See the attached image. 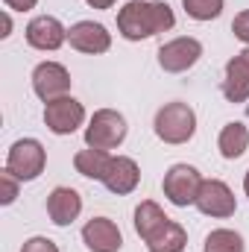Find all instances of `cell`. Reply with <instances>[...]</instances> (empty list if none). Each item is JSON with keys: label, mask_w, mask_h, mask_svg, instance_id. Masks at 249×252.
<instances>
[{"label": "cell", "mask_w": 249, "mask_h": 252, "mask_svg": "<svg viewBox=\"0 0 249 252\" xmlns=\"http://www.w3.org/2000/svg\"><path fill=\"white\" fill-rule=\"evenodd\" d=\"M176 15L164 0H129L118 12V32L126 41H144L158 32H170Z\"/></svg>", "instance_id": "1"}, {"label": "cell", "mask_w": 249, "mask_h": 252, "mask_svg": "<svg viewBox=\"0 0 249 252\" xmlns=\"http://www.w3.org/2000/svg\"><path fill=\"white\" fill-rule=\"evenodd\" d=\"M153 129H156L158 141H164V144H173V147L187 144L193 138V132H196V112L187 103H179V100L164 103L156 112Z\"/></svg>", "instance_id": "2"}, {"label": "cell", "mask_w": 249, "mask_h": 252, "mask_svg": "<svg viewBox=\"0 0 249 252\" xmlns=\"http://www.w3.org/2000/svg\"><path fill=\"white\" fill-rule=\"evenodd\" d=\"M47 167V150L38 138H18L6 153V170L15 173L21 182H32Z\"/></svg>", "instance_id": "3"}, {"label": "cell", "mask_w": 249, "mask_h": 252, "mask_svg": "<svg viewBox=\"0 0 249 252\" xmlns=\"http://www.w3.org/2000/svg\"><path fill=\"white\" fill-rule=\"evenodd\" d=\"M126 118L115 109H97L91 115V121L85 126V147H94V150H115L126 141Z\"/></svg>", "instance_id": "4"}, {"label": "cell", "mask_w": 249, "mask_h": 252, "mask_svg": "<svg viewBox=\"0 0 249 252\" xmlns=\"http://www.w3.org/2000/svg\"><path fill=\"white\" fill-rule=\"evenodd\" d=\"M161 188H164V196H167L176 208H187V205H193V202H196V196H199V188H202V173H199L193 164L179 161V164H173V167L164 173Z\"/></svg>", "instance_id": "5"}, {"label": "cell", "mask_w": 249, "mask_h": 252, "mask_svg": "<svg viewBox=\"0 0 249 252\" xmlns=\"http://www.w3.org/2000/svg\"><path fill=\"white\" fill-rule=\"evenodd\" d=\"M82 124H85V106L76 97L64 94L59 100L44 103V126L53 135H73Z\"/></svg>", "instance_id": "6"}, {"label": "cell", "mask_w": 249, "mask_h": 252, "mask_svg": "<svg viewBox=\"0 0 249 252\" xmlns=\"http://www.w3.org/2000/svg\"><path fill=\"white\" fill-rule=\"evenodd\" d=\"M199 56H202V44L193 35L170 38V41H164L158 47V64L167 73H185V70H190L193 64L199 62Z\"/></svg>", "instance_id": "7"}, {"label": "cell", "mask_w": 249, "mask_h": 252, "mask_svg": "<svg viewBox=\"0 0 249 252\" xmlns=\"http://www.w3.org/2000/svg\"><path fill=\"white\" fill-rule=\"evenodd\" d=\"M205 217H232L238 211V199H235V190L229 188L223 179H202V188L199 196L193 202Z\"/></svg>", "instance_id": "8"}, {"label": "cell", "mask_w": 249, "mask_h": 252, "mask_svg": "<svg viewBox=\"0 0 249 252\" xmlns=\"http://www.w3.org/2000/svg\"><path fill=\"white\" fill-rule=\"evenodd\" d=\"M70 73L62 62H38L32 70V91L38 94V100L50 103V100H59L70 91Z\"/></svg>", "instance_id": "9"}, {"label": "cell", "mask_w": 249, "mask_h": 252, "mask_svg": "<svg viewBox=\"0 0 249 252\" xmlns=\"http://www.w3.org/2000/svg\"><path fill=\"white\" fill-rule=\"evenodd\" d=\"M24 35H27V44H30L32 50H41V53H53V50H59L64 41H67L64 24L59 18H53V15H38V18H32V21L27 24Z\"/></svg>", "instance_id": "10"}, {"label": "cell", "mask_w": 249, "mask_h": 252, "mask_svg": "<svg viewBox=\"0 0 249 252\" xmlns=\"http://www.w3.org/2000/svg\"><path fill=\"white\" fill-rule=\"evenodd\" d=\"M67 41L73 50L79 53H88V56H100V53H109L112 47V32L97 24V21H76L70 30H67Z\"/></svg>", "instance_id": "11"}, {"label": "cell", "mask_w": 249, "mask_h": 252, "mask_svg": "<svg viewBox=\"0 0 249 252\" xmlns=\"http://www.w3.org/2000/svg\"><path fill=\"white\" fill-rule=\"evenodd\" d=\"M82 244L91 252H121L124 235H121V229H118L115 220H109V217H91L82 226Z\"/></svg>", "instance_id": "12"}, {"label": "cell", "mask_w": 249, "mask_h": 252, "mask_svg": "<svg viewBox=\"0 0 249 252\" xmlns=\"http://www.w3.org/2000/svg\"><path fill=\"white\" fill-rule=\"evenodd\" d=\"M223 97L229 103H247L249 100V47L235 53V59L226 62V76H223Z\"/></svg>", "instance_id": "13"}, {"label": "cell", "mask_w": 249, "mask_h": 252, "mask_svg": "<svg viewBox=\"0 0 249 252\" xmlns=\"http://www.w3.org/2000/svg\"><path fill=\"white\" fill-rule=\"evenodd\" d=\"M138 182H141L138 161L129 158V156H112V161L106 167V176H103V185L118 196H126V193H132L138 188Z\"/></svg>", "instance_id": "14"}, {"label": "cell", "mask_w": 249, "mask_h": 252, "mask_svg": "<svg viewBox=\"0 0 249 252\" xmlns=\"http://www.w3.org/2000/svg\"><path fill=\"white\" fill-rule=\"evenodd\" d=\"M79 214H82V196H79V190L59 185V188H53L47 193V217H50L53 226H70Z\"/></svg>", "instance_id": "15"}, {"label": "cell", "mask_w": 249, "mask_h": 252, "mask_svg": "<svg viewBox=\"0 0 249 252\" xmlns=\"http://www.w3.org/2000/svg\"><path fill=\"white\" fill-rule=\"evenodd\" d=\"M147 250L150 252H182L187 247V232L182 223L176 220H167L161 229H156L147 241Z\"/></svg>", "instance_id": "16"}, {"label": "cell", "mask_w": 249, "mask_h": 252, "mask_svg": "<svg viewBox=\"0 0 249 252\" xmlns=\"http://www.w3.org/2000/svg\"><path fill=\"white\" fill-rule=\"evenodd\" d=\"M217 150H220V156H223L226 161L241 158V156L249 150V129H247V124L232 121V124L223 126V129H220V138H217Z\"/></svg>", "instance_id": "17"}, {"label": "cell", "mask_w": 249, "mask_h": 252, "mask_svg": "<svg viewBox=\"0 0 249 252\" xmlns=\"http://www.w3.org/2000/svg\"><path fill=\"white\" fill-rule=\"evenodd\" d=\"M109 161H112V156H109L106 150H94V147H85V150H79V153L73 156L76 173L85 176V179H100V182H103V176H106Z\"/></svg>", "instance_id": "18"}, {"label": "cell", "mask_w": 249, "mask_h": 252, "mask_svg": "<svg viewBox=\"0 0 249 252\" xmlns=\"http://www.w3.org/2000/svg\"><path fill=\"white\" fill-rule=\"evenodd\" d=\"M167 220H170V217L164 214V208H161L158 202H153V199H144V202L135 208V232H138L141 241H147V238H150L156 229H161Z\"/></svg>", "instance_id": "19"}, {"label": "cell", "mask_w": 249, "mask_h": 252, "mask_svg": "<svg viewBox=\"0 0 249 252\" xmlns=\"http://www.w3.org/2000/svg\"><path fill=\"white\" fill-rule=\"evenodd\" d=\"M247 244L241 238V232L235 229H214L208 232L205 244H202V252H244Z\"/></svg>", "instance_id": "20"}, {"label": "cell", "mask_w": 249, "mask_h": 252, "mask_svg": "<svg viewBox=\"0 0 249 252\" xmlns=\"http://www.w3.org/2000/svg\"><path fill=\"white\" fill-rule=\"evenodd\" d=\"M182 6H185L187 18L193 21H214L223 15L226 0H182Z\"/></svg>", "instance_id": "21"}, {"label": "cell", "mask_w": 249, "mask_h": 252, "mask_svg": "<svg viewBox=\"0 0 249 252\" xmlns=\"http://www.w3.org/2000/svg\"><path fill=\"white\" fill-rule=\"evenodd\" d=\"M18 190H21V179L3 167L0 170V205H12L18 199Z\"/></svg>", "instance_id": "22"}, {"label": "cell", "mask_w": 249, "mask_h": 252, "mask_svg": "<svg viewBox=\"0 0 249 252\" xmlns=\"http://www.w3.org/2000/svg\"><path fill=\"white\" fill-rule=\"evenodd\" d=\"M232 32H235L238 41H244V44L249 47V9H244V12L235 15V21H232Z\"/></svg>", "instance_id": "23"}, {"label": "cell", "mask_w": 249, "mask_h": 252, "mask_svg": "<svg viewBox=\"0 0 249 252\" xmlns=\"http://www.w3.org/2000/svg\"><path fill=\"white\" fill-rule=\"evenodd\" d=\"M21 252H59V247H56L50 238H41V235H35V238L24 241Z\"/></svg>", "instance_id": "24"}, {"label": "cell", "mask_w": 249, "mask_h": 252, "mask_svg": "<svg viewBox=\"0 0 249 252\" xmlns=\"http://www.w3.org/2000/svg\"><path fill=\"white\" fill-rule=\"evenodd\" d=\"M3 3H6V9H12V12H30V9L38 6V0H3Z\"/></svg>", "instance_id": "25"}, {"label": "cell", "mask_w": 249, "mask_h": 252, "mask_svg": "<svg viewBox=\"0 0 249 252\" xmlns=\"http://www.w3.org/2000/svg\"><path fill=\"white\" fill-rule=\"evenodd\" d=\"M85 3H88L91 9H112L118 0H85Z\"/></svg>", "instance_id": "26"}, {"label": "cell", "mask_w": 249, "mask_h": 252, "mask_svg": "<svg viewBox=\"0 0 249 252\" xmlns=\"http://www.w3.org/2000/svg\"><path fill=\"white\" fill-rule=\"evenodd\" d=\"M9 32H12V18H9V12H6V15H3V32H0V35L9 38Z\"/></svg>", "instance_id": "27"}, {"label": "cell", "mask_w": 249, "mask_h": 252, "mask_svg": "<svg viewBox=\"0 0 249 252\" xmlns=\"http://www.w3.org/2000/svg\"><path fill=\"white\" fill-rule=\"evenodd\" d=\"M244 190H247V196H249V170H247V176H244Z\"/></svg>", "instance_id": "28"}]
</instances>
